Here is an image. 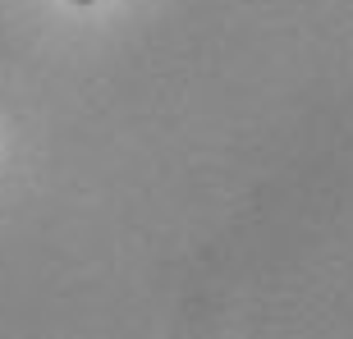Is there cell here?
<instances>
[{"instance_id":"obj_1","label":"cell","mask_w":353,"mask_h":339,"mask_svg":"<svg viewBox=\"0 0 353 339\" xmlns=\"http://www.w3.org/2000/svg\"><path fill=\"white\" fill-rule=\"evenodd\" d=\"M74 5H92V0H74Z\"/></svg>"}]
</instances>
